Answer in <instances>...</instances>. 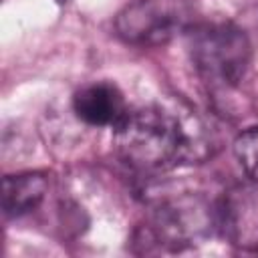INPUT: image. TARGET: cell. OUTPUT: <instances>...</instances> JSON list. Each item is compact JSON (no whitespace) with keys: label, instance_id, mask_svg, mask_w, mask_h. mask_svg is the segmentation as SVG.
<instances>
[{"label":"cell","instance_id":"obj_2","mask_svg":"<svg viewBox=\"0 0 258 258\" xmlns=\"http://www.w3.org/2000/svg\"><path fill=\"white\" fill-rule=\"evenodd\" d=\"M185 40L198 75L210 87L230 89L246 77L252 44L240 26L226 20L194 22L185 30Z\"/></svg>","mask_w":258,"mask_h":258},{"label":"cell","instance_id":"obj_6","mask_svg":"<svg viewBox=\"0 0 258 258\" xmlns=\"http://www.w3.org/2000/svg\"><path fill=\"white\" fill-rule=\"evenodd\" d=\"M75 115L93 127H115L129 111L123 93L107 81L81 87L73 97Z\"/></svg>","mask_w":258,"mask_h":258},{"label":"cell","instance_id":"obj_1","mask_svg":"<svg viewBox=\"0 0 258 258\" xmlns=\"http://www.w3.org/2000/svg\"><path fill=\"white\" fill-rule=\"evenodd\" d=\"M113 147L123 163L141 173L198 163L212 153L200 119L165 105L129 109L113 127Z\"/></svg>","mask_w":258,"mask_h":258},{"label":"cell","instance_id":"obj_7","mask_svg":"<svg viewBox=\"0 0 258 258\" xmlns=\"http://www.w3.org/2000/svg\"><path fill=\"white\" fill-rule=\"evenodd\" d=\"M48 179L44 173L28 171L6 175L2 181V210L6 218H20L32 212L46 196Z\"/></svg>","mask_w":258,"mask_h":258},{"label":"cell","instance_id":"obj_5","mask_svg":"<svg viewBox=\"0 0 258 258\" xmlns=\"http://www.w3.org/2000/svg\"><path fill=\"white\" fill-rule=\"evenodd\" d=\"M216 228L232 244L258 246V200L252 191L238 187L222 196L214 206Z\"/></svg>","mask_w":258,"mask_h":258},{"label":"cell","instance_id":"obj_4","mask_svg":"<svg viewBox=\"0 0 258 258\" xmlns=\"http://www.w3.org/2000/svg\"><path fill=\"white\" fill-rule=\"evenodd\" d=\"M214 228V208L202 198L181 196L175 200H167L155 208L151 226L145 234L153 238L159 246H165L169 250H181L196 244Z\"/></svg>","mask_w":258,"mask_h":258},{"label":"cell","instance_id":"obj_8","mask_svg":"<svg viewBox=\"0 0 258 258\" xmlns=\"http://www.w3.org/2000/svg\"><path fill=\"white\" fill-rule=\"evenodd\" d=\"M234 157L244 175L258 183V125L242 131L234 141Z\"/></svg>","mask_w":258,"mask_h":258},{"label":"cell","instance_id":"obj_3","mask_svg":"<svg viewBox=\"0 0 258 258\" xmlns=\"http://www.w3.org/2000/svg\"><path fill=\"white\" fill-rule=\"evenodd\" d=\"M194 24L187 0H133L115 18L117 36L135 46H159Z\"/></svg>","mask_w":258,"mask_h":258}]
</instances>
